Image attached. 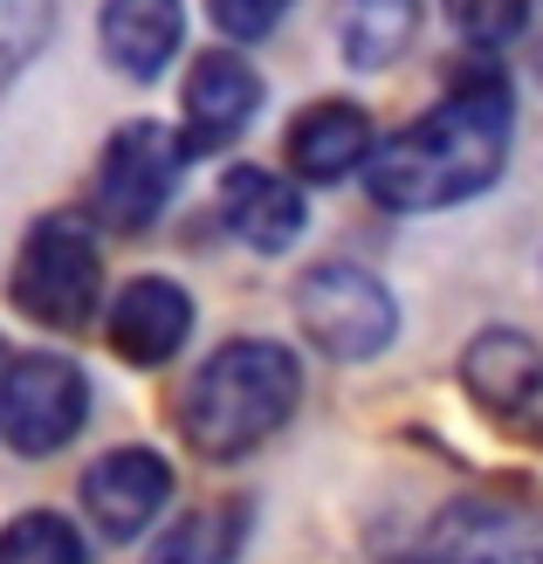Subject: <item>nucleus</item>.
Listing matches in <instances>:
<instances>
[{
  "label": "nucleus",
  "instance_id": "nucleus-1",
  "mask_svg": "<svg viewBox=\"0 0 543 564\" xmlns=\"http://www.w3.org/2000/svg\"><path fill=\"white\" fill-rule=\"evenodd\" d=\"M509 138H517V104H509L502 69H461L454 90L392 131L365 173V193L385 214H441L489 193L509 165Z\"/></svg>",
  "mask_w": 543,
  "mask_h": 564
},
{
  "label": "nucleus",
  "instance_id": "nucleus-2",
  "mask_svg": "<svg viewBox=\"0 0 543 564\" xmlns=\"http://www.w3.org/2000/svg\"><path fill=\"white\" fill-rule=\"evenodd\" d=\"M303 406V365L275 337H227L180 392V434L207 462H241L290 427Z\"/></svg>",
  "mask_w": 543,
  "mask_h": 564
},
{
  "label": "nucleus",
  "instance_id": "nucleus-3",
  "mask_svg": "<svg viewBox=\"0 0 543 564\" xmlns=\"http://www.w3.org/2000/svg\"><path fill=\"white\" fill-rule=\"evenodd\" d=\"M104 303V248L83 214H42L14 256V310L28 324L76 330Z\"/></svg>",
  "mask_w": 543,
  "mask_h": 564
},
{
  "label": "nucleus",
  "instance_id": "nucleus-4",
  "mask_svg": "<svg viewBox=\"0 0 543 564\" xmlns=\"http://www.w3.org/2000/svg\"><path fill=\"white\" fill-rule=\"evenodd\" d=\"M379 564H543V510L517 496H454Z\"/></svg>",
  "mask_w": 543,
  "mask_h": 564
},
{
  "label": "nucleus",
  "instance_id": "nucleus-5",
  "mask_svg": "<svg viewBox=\"0 0 543 564\" xmlns=\"http://www.w3.org/2000/svg\"><path fill=\"white\" fill-rule=\"evenodd\" d=\"M296 324L337 365H365L399 337V303L365 262H317L296 282Z\"/></svg>",
  "mask_w": 543,
  "mask_h": 564
},
{
  "label": "nucleus",
  "instance_id": "nucleus-6",
  "mask_svg": "<svg viewBox=\"0 0 543 564\" xmlns=\"http://www.w3.org/2000/svg\"><path fill=\"white\" fill-rule=\"evenodd\" d=\"M90 420V379L63 351H14L8 379H0V434L14 455H55L69 447Z\"/></svg>",
  "mask_w": 543,
  "mask_h": 564
},
{
  "label": "nucleus",
  "instance_id": "nucleus-7",
  "mask_svg": "<svg viewBox=\"0 0 543 564\" xmlns=\"http://www.w3.org/2000/svg\"><path fill=\"white\" fill-rule=\"evenodd\" d=\"M186 159H193L186 131H165L152 118L118 124L110 145H104V159H97V207H104V220L124 228V235L152 228V220L173 207V193L186 180Z\"/></svg>",
  "mask_w": 543,
  "mask_h": 564
},
{
  "label": "nucleus",
  "instance_id": "nucleus-8",
  "mask_svg": "<svg viewBox=\"0 0 543 564\" xmlns=\"http://www.w3.org/2000/svg\"><path fill=\"white\" fill-rule=\"evenodd\" d=\"M461 386L489 420H502L517 434H543V345L536 337L509 324L475 330L461 351Z\"/></svg>",
  "mask_w": 543,
  "mask_h": 564
},
{
  "label": "nucleus",
  "instance_id": "nucleus-9",
  "mask_svg": "<svg viewBox=\"0 0 543 564\" xmlns=\"http://www.w3.org/2000/svg\"><path fill=\"white\" fill-rule=\"evenodd\" d=\"M173 502V468L152 447H110L83 468V510L110 544H131L159 523V510Z\"/></svg>",
  "mask_w": 543,
  "mask_h": 564
},
{
  "label": "nucleus",
  "instance_id": "nucleus-10",
  "mask_svg": "<svg viewBox=\"0 0 543 564\" xmlns=\"http://www.w3.org/2000/svg\"><path fill=\"white\" fill-rule=\"evenodd\" d=\"M104 337L124 365H165L180 358V345L193 337V296L180 290L173 275H138L110 296V317H104Z\"/></svg>",
  "mask_w": 543,
  "mask_h": 564
},
{
  "label": "nucleus",
  "instance_id": "nucleus-11",
  "mask_svg": "<svg viewBox=\"0 0 543 564\" xmlns=\"http://www.w3.org/2000/svg\"><path fill=\"white\" fill-rule=\"evenodd\" d=\"M254 104H262V76L248 69V55H235V48L199 55L193 76H186V145H193V159L235 145L254 124Z\"/></svg>",
  "mask_w": 543,
  "mask_h": 564
},
{
  "label": "nucleus",
  "instance_id": "nucleus-12",
  "mask_svg": "<svg viewBox=\"0 0 543 564\" xmlns=\"http://www.w3.org/2000/svg\"><path fill=\"white\" fill-rule=\"evenodd\" d=\"M282 152H290L296 180L309 186H337L351 173H371V159H379V138H371V118L351 104V97H324L296 110L290 138H282Z\"/></svg>",
  "mask_w": 543,
  "mask_h": 564
},
{
  "label": "nucleus",
  "instance_id": "nucleus-13",
  "mask_svg": "<svg viewBox=\"0 0 543 564\" xmlns=\"http://www.w3.org/2000/svg\"><path fill=\"white\" fill-rule=\"evenodd\" d=\"M220 228L241 248H254V256H282V248L303 241L309 207H303L296 180L262 173V165H235V173L220 180Z\"/></svg>",
  "mask_w": 543,
  "mask_h": 564
},
{
  "label": "nucleus",
  "instance_id": "nucleus-14",
  "mask_svg": "<svg viewBox=\"0 0 543 564\" xmlns=\"http://www.w3.org/2000/svg\"><path fill=\"white\" fill-rule=\"evenodd\" d=\"M97 42H104L110 69H124L131 83H152V76H165V63L186 42V8L180 0H104Z\"/></svg>",
  "mask_w": 543,
  "mask_h": 564
},
{
  "label": "nucleus",
  "instance_id": "nucleus-15",
  "mask_svg": "<svg viewBox=\"0 0 543 564\" xmlns=\"http://www.w3.org/2000/svg\"><path fill=\"white\" fill-rule=\"evenodd\" d=\"M330 28H337V55L351 69H385L420 35V0H337Z\"/></svg>",
  "mask_w": 543,
  "mask_h": 564
},
{
  "label": "nucleus",
  "instance_id": "nucleus-16",
  "mask_svg": "<svg viewBox=\"0 0 543 564\" xmlns=\"http://www.w3.org/2000/svg\"><path fill=\"white\" fill-rule=\"evenodd\" d=\"M241 544H248V502H214V510L180 517L145 551V564H241Z\"/></svg>",
  "mask_w": 543,
  "mask_h": 564
},
{
  "label": "nucleus",
  "instance_id": "nucleus-17",
  "mask_svg": "<svg viewBox=\"0 0 543 564\" xmlns=\"http://www.w3.org/2000/svg\"><path fill=\"white\" fill-rule=\"evenodd\" d=\"M0 564H90V544L63 510H21L0 538Z\"/></svg>",
  "mask_w": 543,
  "mask_h": 564
},
{
  "label": "nucleus",
  "instance_id": "nucleus-18",
  "mask_svg": "<svg viewBox=\"0 0 543 564\" xmlns=\"http://www.w3.org/2000/svg\"><path fill=\"white\" fill-rule=\"evenodd\" d=\"M441 8H447V21H454V35L475 42V48L517 42L523 21H530V0H441Z\"/></svg>",
  "mask_w": 543,
  "mask_h": 564
},
{
  "label": "nucleus",
  "instance_id": "nucleus-19",
  "mask_svg": "<svg viewBox=\"0 0 543 564\" xmlns=\"http://www.w3.org/2000/svg\"><path fill=\"white\" fill-rule=\"evenodd\" d=\"M55 35V0H0V48H8V76H21Z\"/></svg>",
  "mask_w": 543,
  "mask_h": 564
},
{
  "label": "nucleus",
  "instance_id": "nucleus-20",
  "mask_svg": "<svg viewBox=\"0 0 543 564\" xmlns=\"http://www.w3.org/2000/svg\"><path fill=\"white\" fill-rule=\"evenodd\" d=\"M296 0H207V14L227 42H262L282 28V14H290Z\"/></svg>",
  "mask_w": 543,
  "mask_h": 564
}]
</instances>
